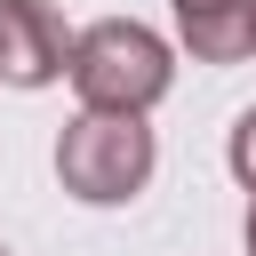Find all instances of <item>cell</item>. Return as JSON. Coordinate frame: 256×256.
Masks as SVG:
<instances>
[{
    "label": "cell",
    "mask_w": 256,
    "mask_h": 256,
    "mask_svg": "<svg viewBox=\"0 0 256 256\" xmlns=\"http://www.w3.org/2000/svg\"><path fill=\"white\" fill-rule=\"evenodd\" d=\"M72 64V32L48 0H0V80L8 88H48Z\"/></svg>",
    "instance_id": "obj_3"
},
{
    "label": "cell",
    "mask_w": 256,
    "mask_h": 256,
    "mask_svg": "<svg viewBox=\"0 0 256 256\" xmlns=\"http://www.w3.org/2000/svg\"><path fill=\"white\" fill-rule=\"evenodd\" d=\"M248 256H256V200H248Z\"/></svg>",
    "instance_id": "obj_6"
},
{
    "label": "cell",
    "mask_w": 256,
    "mask_h": 256,
    "mask_svg": "<svg viewBox=\"0 0 256 256\" xmlns=\"http://www.w3.org/2000/svg\"><path fill=\"white\" fill-rule=\"evenodd\" d=\"M176 24L200 64H240L256 56V0H176Z\"/></svg>",
    "instance_id": "obj_4"
},
{
    "label": "cell",
    "mask_w": 256,
    "mask_h": 256,
    "mask_svg": "<svg viewBox=\"0 0 256 256\" xmlns=\"http://www.w3.org/2000/svg\"><path fill=\"white\" fill-rule=\"evenodd\" d=\"M64 72H72L88 112H144V104L168 96V40L128 24V16H104V24H88L72 40Z\"/></svg>",
    "instance_id": "obj_1"
},
{
    "label": "cell",
    "mask_w": 256,
    "mask_h": 256,
    "mask_svg": "<svg viewBox=\"0 0 256 256\" xmlns=\"http://www.w3.org/2000/svg\"><path fill=\"white\" fill-rule=\"evenodd\" d=\"M232 168L256 184V112H240V128H232Z\"/></svg>",
    "instance_id": "obj_5"
},
{
    "label": "cell",
    "mask_w": 256,
    "mask_h": 256,
    "mask_svg": "<svg viewBox=\"0 0 256 256\" xmlns=\"http://www.w3.org/2000/svg\"><path fill=\"white\" fill-rule=\"evenodd\" d=\"M56 176H64V192H80L96 208L144 192V176H152V128H144V112H80L64 128V144H56Z\"/></svg>",
    "instance_id": "obj_2"
}]
</instances>
